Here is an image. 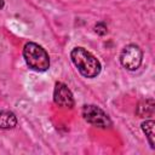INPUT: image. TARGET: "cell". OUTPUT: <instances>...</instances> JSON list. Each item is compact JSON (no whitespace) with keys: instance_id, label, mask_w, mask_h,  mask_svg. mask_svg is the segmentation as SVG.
<instances>
[{"instance_id":"obj_1","label":"cell","mask_w":155,"mask_h":155,"mask_svg":"<svg viewBox=\"0 0 155 155\" xmlns=\"http://www.w3.org/2000/svg\"><path fill=\"white\" fill-rule=\"evenodd\" d=\"M70 58L80 74L85 78L93 79L101 73V62L84 47H74L70 52Z\"/></svg>"},{"instance_id":"obj_2","label":"cell","mask_w":155,"mask_h":155,"mask_svg":"<svg viewBox=\"0 0 155 155\" xmlns=\"http://www.w3.org/2000/svg\"><path fill=\"white\" fill-rule=\"evenodd\" d=\"M23 57L27 65L35 71H46L50 68V57L44 47L35 42H27L23 47Z\"/></svg>"},{"instance_id":"obj_3","label":"cell","mask_w":155,"mask_h":155,"mask_svg":"<svg viewBox=\"0 0 155 155\" xmlns=\"http://www.w3.org/2000/svg\"><path fill=\"white\" fill-rule=\"evenodd\" d=\"M143 59V52L138 45L130 44L125 46L120 53V63L127 70H137Z\"/></svg>"},{"instance_id":"obj_4","label":"cell","mask_w":155,"mask_h":155,"mask_svg":"<svg viewBox=\"0 0 155 155\" xmlns=\"http://www.w3.org/2000/svg\"><path fill=\"white\" fill-rule=\"evenodd\" d=\"M82 116L84 119L99 128H109L111 126V120L108 116V114L102 110L99 107L93 105V104H88V105H84L82 108Z\"/></svg>"},{"instance_id":"obj_5","label":"cell","mask_w":155,"mask_h":155,"mask_svg":"<svg viewBox=\"0 0 155 155\" xmlns=\"http://www.w3.org/2000/svg\"><path fill=\"white\" fill-rule=\"evenodd\" d=\"M53 101L61 108H69L70 109L75 104L74 96H73L71 91L63 82H56L54 90H53Z\"/></svg>"},{"instance_id":"obj_6","label":"cell","mask_w":155,"mask_h":155,"mask_svg":"<svg viewBox=\"0 0 155 155\" xmlns=\"http://www.w3.org/2000/svg\"><path fill=\"white\" fill-rule=\"evenodd\" d=\"M17 117L10 110H0V128L2 130H11L16 127Z\"/></svg>"},{"instance_id":"obj_7","label":"cell","mask_w":155,"mask_h":155,"mask_svg":"<svg viewBox=\"0 0 155 155\" xmlns=\"http://www.w3.org/2000/svg\"><path fill=\"white\" fill-rule=\"evenodd\" d=\"M154 110H155V104H154V101L150 98V99L142 101L138 104L136 113L139 117H150L154 115Z\"/></svg>"},{"instance_id":"obj_8","label":"cell","mask_w":155,"mask_h":155,"mask_svg":"<svg viewBox=\"0 0 155 155\" xmlns=\"http://www.w3.org/2000/svg\"><path fill=\"white\" fill-rule=\"evenodd\" d=\"M154 126H155V122L153 120H145L142 124V130L145 133V136L149 140V144L153 149L155 148V145H154Z\"/></svg>"},{"instance_id":"obj_9","label":"cell","mask_w":155,"mask_h":155,"mask_svg":"<svg viewBox=\"0 0 155 155\" xmlns=\"http://www.w3.org/2000/svg\"><path fill=\"white\" fill-rule=\"evenodd\" d=\"M94 31H96L98 35H105V34L108 33V28H107L105 23L99 22V23L96 24V27H94Z\"/></svg>"},{"instance_id":"obj_10","label":"cell","mask_w":155,"mask_h":155,"mask_svg":"<svg viewBox=\"0 0 155 155\" xmlns=\"http://www.w3.org/2000/svg\"><path fill=\"white\" fill-rule=\"evenodd\" d=\"M4 5H5V1H4V0H0V10H2Z\"/></svg>"}]
</instances>
